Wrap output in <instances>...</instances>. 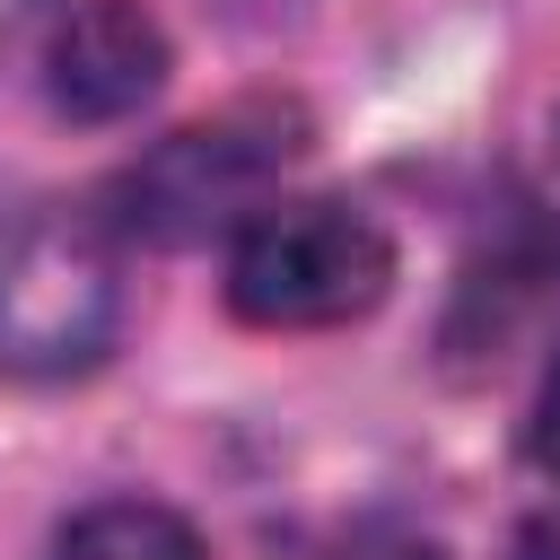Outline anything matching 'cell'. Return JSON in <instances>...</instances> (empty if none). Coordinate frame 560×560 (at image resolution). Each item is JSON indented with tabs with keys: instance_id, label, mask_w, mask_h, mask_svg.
Listing matches in <instances>:
<instances>
[{
	"instance_id": "1",
	"label": "cell",
	"mask_w": 560,
	"mask_h": 560,
	"mask_svg": "<svg viewBox=\"0 0 560 560\" xmlns=\"http://www.w3.org/2000/svg\"><path fill=\"white\" fill-rule=\"evenodd\" d=\"M394 289V236L359 201H271L228 245V306L262 332H324Z\"/></svg>"
},
{
	"instance_id": "2",
	"label": "cell",
	"mask_w": 560,
	"mask_h": 560,
	"mask_svg": "<svg viewBox=\"0 0 560 560\" xmlns=\"http://www.w3.org/2000/svg\"><path fill=\"white\" fill-rule=\"evenodd\" d=\"M298 149H306V122H298V105H271V96L184 122L149 158L122 166L114 228H131L149 245H192L210 228H245L254 210H271V184Z\"/></svg>"
},
{
	"instance_id": "3",
	"label": "cell",
	"mask_w": 560,
	"mask_h": 560,
	"mask_svg": "<svg viewBox=\"0 0 560 560\" xmlns=\"http://www.w3.org/2000/svg\"><path fill=\"white\" fill-rule=\"evenodd\" d=\"M122 315L114 254L88 219L35 210L0 236V368L9 376H79L105 359Z\"/></svg>"
},
{
	"instance_id": "4",
	"label": "cell",
	"mask_w": 560,
	"mask_h": 560,
	"mask_svg": "<svg viewBox=\"0 0 560 560\" xmlns=\"http://www.w3.org/2000/svg\"><path fill=\"white\" fill-rule=\"evenodd\" d=\"M158 79H166V35L140 0H79L52 26L44 88L70 122H122L158 96Z\"/></svg>"
},
{
	"instance_id": "5",
	"label": "cell",
	"mask_w": 560,
	"mask_h": 560,
	"mask_svg": "<svg viewBox=\"0 0 560 560\" xmlns=\"http://www.w3.org/2000/svg\"><path fill=\"white\" fill-rule=\"evenodd\" d=\"M52 560H210V551L158 499H96V508H79L61 525V551Z\"/></svg>"
},
{
	"instance_id": "6",
	"label": "cell",
	"mask_w": 560,
	"mask_h": 560,
	"mask_svg": "<svg viewBox=\"0 0 560 560\" xmlns=\"http://www.w3.org/2000/svg\"><path fill=\"white\" fill-rule=\"evenodd\" d=\"M315 560H446V551L420 534H394V525H359V534H332Z\"/></svg>"
},
{
	"instance_id": "7",
	"label": "cell",
	"mask_w": 560,
	"mask_h": 560,
	"mask_svg": "<svg viewBox=\"0 0 560 560\" xmlns=\"http://www.w3.org/2000/svg\"><path fill=\"white\" fill-rule=\"evenodd\" d=\"M534 446L560 464V359H551V376H542V402H534Z\"/></svg>"
},
{
	"instance_id": "8",
	"label": "cell",
	"mask_w": 560,
	"mask_h": 560,
	"mask_svg": "<svg viewBox=\"0 0 560 560\" xmlns=\"http://www.w3.org/2000/svg\"><path fill=\"white\" fill-rule=\"evenodd\" d=\"M525 560H560V508H551V516H534V534H525Z\"/></svg>"
},
{
	"instance_id": "9",
	"label": "cell",
	"mask_w": 560,
	"mask_h": 560,
	"mask_svg": "<svg viewBox=\"0 0 560 560\" xmlns=\"http://www.w3.org/2000/svg\"><path fill=\"white\" fill-rule=\"evenodd\" d=\"M26 18H35V0H0V44H9V35L26 26Z\"/></svg>"
}]
</instances>
